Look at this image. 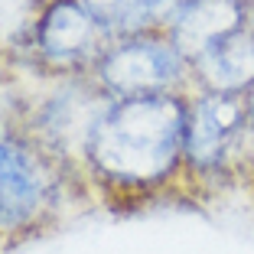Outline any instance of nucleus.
Returning a JSON list of instances; mask_svg holds the SVG:
<instances>
[{"label":"nucleus","instance_id":"1","mask_svg":"<svg viewBox=\"0 0 254 254\" xmlns=\"http://www.w3.org/2000/svg\"><path fill=\"white\" fill-rule=\"evenodd\" d=\"M186 98L176 91L114 98L91 134L85 176L121 195L170 186L186 170Z\"/></svg>","mask_w":254,"mask_h":254},{"label":"nucleus","instance_id":"2","mask_svg":"<svg viewBox=\"0 0 254 254\" xmlns=\"http://www.w3.org/2000/svg\"><path fill=\"white\" fill-rule=\"evenodd\" d=\"M65 166L20 127H0V241L36 235L62 202Z\"/></svg>","mask_w":254,"mask_h":254},{"label":"nucleus","instance_id":"3","mask_svg":"<svg viewBox=\"0 0 254 254\" xmlns=\"http://www.w3.org/2000/svg\"><path fill=\"white\" fill-rule=\"evenodd\" d=\"M111 101L91 72L49 75V88L26 105L16 127L65 170H82L91 134Z\"/></svg>","mask_w":254,"mask_h":254},{"label":"nucleus","instance_id":"4","mask_svg":"<svg viewBox=\"0 0 254 254\" xmlns=\"http://www.w3.org/2000/svg\"><path fill=\"white\" fill-rule=\"evenodd\" d=\"M251 114L238 91H189L186 98V170L199 183L228 180L248 160Z\"/></svg>","mask_w":254,"mask_h":254},{"label":"nucleus","instance_id":"5","mask_svg":"<svg viewBox=\"0 0 254 254\" xmlns=\"http://www.w3.org/2000/svg\"><path fill=\"white\" fill-rule=\"evenodd\" d=\"M91 75L111 98L192 91V62L176 49L166 30L111 39Z\"/></svg>","mask_w":254,"mask_h":254},{"label":"nucleus","instance_id":"6","mask_svg":"<svg viewBox=\"0 0 254 254\" xmlns=\"http://www.w3.org/2000/svg\"><path fill=\"white\" fill-rule=\"evenodd\" d=\"M108 43V30L82 0H49L30 23L20 56L39 72V78L75 75L91 72Z\"/></svg>","mask_w":254,"mask_h":254},{"label":"nucleus","instance_id":"7","mask_svg":"<svg viewBox=\"0 0 254 254\" xmlns=\"http://www.w3.org/2000/svg\"><path fill=\"white\" fill-rule=\"evenodd\" d=\"M241 26H248L245 0H183L166 33L176 43V49L192 62L212 43L232 36Z\"/></svg>","mask_w":254,"mask_h":254},{"label":"nucleus","instance_id":"8","mask_svg":"<svg viewBox=\"0 0 254 254\" xmlns=\"http://www.w3.org/2000/svg\"><path fill=\"white\" fill-rule=\"evenodd\" d=\"M254 85V26H241L232 36L212 43L192 59V91H238Z\"/></svg>","mask_w":254,"mask_h":254},{"label":"nucleus","instance_id":"9","mask_svg":"<svg viewBox=\"0 0 254 254\" xmlns=\"http://www.w3.org/2000/svg\"><path fill=\"white\" fill-rule=\"evenodd\" d=\"M101 20L108 36H137V33L166 30L183 0H82Z\"/></svg>","mask_w":254,"mask_h":254},{"label":"nucleus","instance_id":"10","mask_svg":"<svg viewBox=\"0 0 254 254\" xmlns=\"http://www.w3.org/2000/svg\"><path fill=\"white\" fill-rule=\"evenodd\" d=\"M248 173H251V180H254V134H251V143H248V160H245Z\"/></svg>","mask_w":254,"mask_h":254},{"label":"nucleus","instance_id":"11","mask_svg":"<svg viewBox=\"0 0 254 254\" xmlns=\"http://www.w3.org/2000/svg\"><path fill=\"white\" fill-rule=\"evenodd\" d=\"M245 101H248V114H251V127H254V85L245 91Z\"/></svg>","mask_w":254,"mask_h":254},{"label":"nucleus","instance_id":"12","mask_svg":"<svg viewBox=\"0 0 254 254\" xmlns=\"http://www.w3.org/2000/svg\"><path fill=\"white\" fill-rule=\"evenodd\" d=\"M245 3H248V0H245Z\"/></svg>","mask_w":254,"mask_h":254}]
</instances>
